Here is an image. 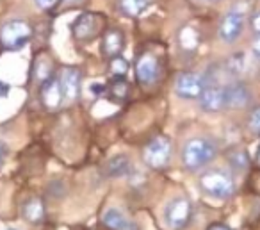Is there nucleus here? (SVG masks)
Returning a JSON list of instances; mask_svg holds the SVG:
<instances>
[{"instance_id": "nucleus-1", "label": "nucleus", "mask_w": 260, "mask_h": 230, "mask_svg": "<svg viewBox=\"0 0 260 230\" xmlns=\"http://www.w3.org/2000/svg\"><path fill=\"white\" fill-rule=\"evenodd\" d=\"M217 155V145L210 137H191L182 148V164L189 171L207 166Z\"/></svg>"}, {"instance_id": "nucleus-2", "label": "nucleus", "mask_w": 260, "mask_h": 230, "mask_svg": "<svg viewBox=\"0 0 260 230\" xmlns=\"http://www.w3.org/2000/svg\"><path fill=\"white\" fill-rule=\"evenodd\" d=\"M198 184L203 193L217 198V200H226L235 191L234 179L230 177V173L223 171V169H209V171L202 173Z\"/></svg>"}, {"instance_id": "nucleus-3", "label": "nucleus", "mask_w": 260, "mask_h": 230, "mask_svg": "<svg viewBox=\"0 0 260 230\" xmlns=\"http://www.w3.org/2000/svg\"><path fill=\"white\" fill-rule=\"evenodd\" d=\"M32 38V27L25 20H9L0 27V45L6 50H20Z\"/></svg>"}, {"instance_id": "nucleus-4", "label": "nucleus", "mask_w": 260, "mask_h": 230, "mask_svg": "<svg viewBox=\"0 0 260 230\" xmlns=\"http://www.w3.org/2000/svg\"><path fill=\"white\" fill-rule=\"evenodd\" d=\"M171 159V141L166 136H155L143 148V161L153 169H164Z\"/></svg>"}, {"instance_id": "nucleus-5", "label": "nucleus", "mask_w": 260, "mask_h": 230, "mask_svg": "<svg viewBox=\"0 0 260 230\" xmlns=\"http://www.w3.org/2000/svg\"><path fill=\"white\" fill-rule=\"evenodd\" d=\"M224 88L216 79L205 75L203 77V90L200 93V107L207 112H219L224 109Z\"/></svg>"}, {"instance_id": "nucleus-6", "label": "nucleus", "mask_w": 260, "mask_h": 230, "mask_svg": "<svg viewBox=\"0 0 260 230\" xmlns=\"http://www.w3.org/2000/svg\"><path fill=\"white\" fill-rule=\"evenodd\" d=\"M244 22L246 20H244V13H242V9L232 8L219 22V29H217L219 40L226 45H234L235 41L241 38L242 29H244Z\"/></svg>"}, {"instance_id": "nucleus-7", "label": "nucleus", "mask_w": 260, "mask_h": 230, "mask_svg": "<svg viewBox=\"0 0 260 230\" xmlns=\"http://www.w3.org/2000/svg\"><path fill=\"white\" fill-rule=\"evenodd\" d=\"M192 205L187 198L178 196L168 204L166 211H164V219H166V225L170 230H180L191 219Z\"/></svg>"}, {"instance_id": "nucleus-8", "label": "nucleus", "mask_w": 260, "mask_h": 230, "mask_svg": "<svg viewBox=\"0 0 260 230\" xmlns=\"http://www.w3.org/2000/svg\"><path fill=\"white\" fill-rule=\"evenodd\" d=\"M102 27H104V16L96 15V13H84L72 25V33L75 40L91 41L100 34Z\"/></svg>"}, {"instance_id": "nucleus-9", "label": "nucleus", "mask_w": 260, "mask_h": 230, "mask_svg": "<svg viewBox=\"0 0 260 230\" xmlns=\"http://www.w3.org/2000/svg\"><path fill=\"white\" fill-rule=\"evenodd\" d=\"M203 90V77L194 72H184L175 80V93L184 100H194L200 98Z\"/></svg>"}, {"instance_id": "nucleus-10", "label": "nucleus", "mask_w": 260, "mask_h": 230, "mask_svg": "<svg viewBox=\"0 0 260 230\" xmlns=\"http://www.w3.org/2000/svg\"><path fill=\"white\" fill-rule=\"evenodd\" d=\"M253 95L244 82H232L224 88V107L241 111L251 105Z\"/></svg>"}, {"instance_id": "nucleus-11", "label": "nucleus", "mask_w": 260, "mask_h": 230, "mask_svg": "<svg viewBox=\"0 0 260 230\" xmlns=\"http://www.w3.org/2000/svg\"><path fill=\"white\" fill-rule=\"evenodd\" d=\"M159 75V61L152 52H145L136 61V77L141 86H152Z\"/></svg>"}, {"instance_id": "nucleus-12", "label": "nucleus", "mask_w": 260, "mask_h": 230, "mask_svg": "<svg viewBox=\"0 0 260 230\" xmlns=\"http://www.w3.org/2000/svg\"><path fill=\"white\" fill-rule=\"evenodd\" d=\"M40 98L41 104L48 109H57L62 104V98H64V91H62L61 80L59 77H48L47 80H43L40 90Z\"/></svg>"}, {"instance_id": "nucleus-13", "label": "nucleus", "mask_w": 260, "mask_h": 230, "mask_svg": "<svg viewBox=\"0 0 260 230\" xmlns=\"http://www.w3.org/2000/svg\"><path fill=\"white\" fill-rule=\"evenodd\" d=\"M61 86H62V91H64V97L68 100H77L80 97V82H82V75L77 68H62L61 72Z\"/></svg>"}, {"instance_id": "nucleus-14", "label": "nucleus", "mask_w": 260, "mask_h": 230, "mask_svg": "<svg viewBox=\"0 0 260 230\" xmlns=\"http://www.w3.org/2000/svg\"><path fill=\"white\" fill-rule=\"evenodd\" d=\"M123 45H125V38H123L121 31L118 29H109L102 38V52L107 58L119 55V52L123 50Z\"/></svg>"}, {"instance_id": "nucleus-15", "label": "nucleus", "mask_w": 260, "mask_h": 230, "mask_svg": "<svg viewBox=\"0 0 260 230\" xmlns=\"http://www.w3.org/2000/svg\"><path fill=\"white\" fill-rule=\"evenodd\" d=\"M22 214L27 221L34 223V225H38V223L43 221L47 211H45V205H43V202H41V198H38V196L29 198V200L25 202V205H23Z\"/></svg>"}, {"instance_id": "nucleus-16", "label": "nucleus", "mask_w": 260, "mask_h": 230, "mask_svg": "<svg viewBox=\"0 0 260 230\" xmlns=\"http://www.w3.org/2000/svg\"><path fill=\"white\" fill-rule=\"evenodd\" d=\"M126 223H128L126 216L116 207L107 209L104 212V216H102V225L107 230H123L126 226Z\"/></svg>"}, {"instance_id": "nucleus-17", "label": "nucleus", "mask_w": 260, "mask_h": 230, "mask_svg": "<svg viewBox=\"0 0 260 230\" xmlns=\"http://www.w3.org/2000/svg\"><path fill=\"white\" fill-rule=\"evenodd\" d=\"M178 43H180V48L185 52H194L198 48L200 43V36L192 27H184L178 34Z\"/></svg>"}, {"instance_id": "nucleus-18", "label": "nucleus", "mask_w": 260, "mask_h": 230, "mask_svg": "<svg viewBox=\"0 0 260 230\" xmlns=\"http://www.w3.org/2000/svg\"><path fill=\"white\" fill-rule=\"evenodd\" d=\"M130 169H132V164H130L126 155H116L107 166V171L111 177H125L130 173Z\"/></svg>"}, {"instance_id": "nucleus-19", "label": "nucleus", "mask_w": 260, "mask_h": 230, "mask_svg": "<svg viewBox=\"0 0 260 230\" xmlns=\"http://www.w3.org/2000/svg\"><path fill=\"white\" fill-rule=\"evenodd\" d=\"M226 68L232 75L241 77L242 73L248 70V58H246L244 52H235V54H232L230 58H228Z\"/></svg>"}, {"instance_id": "nucleus-20", "label": "nucleus", "mask_w": 260, "mask_h": 230, "mask_svg": "<svg viewBox=\"0 0 260 230\" xmlns=\"http://www.w3.org/2000/svg\"><path fill=\"white\" fill-rule=\"evenodd\" d=\"M148 2L146 0H119L118 2V8L119 11L123 13L125 16H139L143 11L146 9Z\"/></svg>"}, {"instance_id": "nucleus-21", "label": "nucleus", "mask_w": 260, "mask_h": 230, "mask_svg": "<svg viewBox=\"0 0 260 230\" xmlns=\"http://www.w3.org/2000/svg\"><path fill=\"white\" fill-rule=\"evenodd\" d=\"M228 162L235 171H246L249 168V159L244 150H234L228 155Z\"/></svg>"}, {"instance_id": "nucleus-22", "label": "nucleus", "mask_w": 260, "mask_h": 230, "mask_svg": "<svg viewBox=\"0 0 260 230\" xmlns=\"http://www.w3.org/2000/svg\"><path fill=\"white\" fill-rule=\"evenodd\" d=\"M111 93L116 100H125L130 95V84L123 77H114V80L111 84Z\"/></svg>"}, {"instance_id": "nucleus-23", "label": "nucleus", "mask_w": 260, "mask_h": 230, "mask_svg": "<svg viewBox=\"0 0 260 230\" xmlns=\"http://www.w3.org/2000/svg\"><path fill=\"white\" fill-rule=\"evenodd\" d=\"M126 68H128V65H126L125 59H121L119 55H116V58L111 59V66H109V70H111V73L114 77H125Z\"/></svg>"}, {"instance_id": "nucleus-24", "label": "nucleus", "mask_w": 260, "mask_h": 230, "mask_svg": "<svg viewBox=\"0 0 260 230\" xmlns=\"http://www.w3.org/2000/svg\"><path fill=\"white\" fill-rule=\"evenodd\" d=\"M248 129L251 130L253 134L260 136V105L253 107L251 112H249V116H248Z\"/></svg>"}, {"instance_id": "nucleus-25", "label": "nucleus", "mask_w": 260, "mask_h": 230, "mask_svg": "<svg viewBox=\"0 0 260 230\" xmlns=\"http://www.w3.org/2000/svg\"><path fill=\"white\" fill-rule=\"evenodd\" d=\"M249 27L255 34H260V11H255L249 16Z\"/></svg>"}, {"instance_id": "nucleus-26", "label": "nucleus", "mask_w": 260, "mask_h": 230, "mask_svg": "<svg viewBox=\"0 0 260 230\" xmlns=\"http://www.w3.org/2000/svg\"><path fill=\"white\" fill-rule=\"evenodd\" d=\"M36 2V6L40 9H43V11H48V9H52L54 6H57L59 0H34Z\"/></svg>"}, {"instance_id": "nucleus-27", "label": "nucleus", "mask_w": 260, "mask_h": 230, "mask_svg": "<svg viewBox=\"0 0 260 230\" xmlns=\"http://www.w3.org/2000/svg\"><path fill=\"white\" fill-rule=\"evenodd\" d=\"M251 52H253V55H255V58L260 61V34H256L255 40H253V43H251Z\"/></svg>"}, {"instance_id": "nucleus-28", "label": "nucleus", "mask_w": 260, "mask_h": 230, "mask_svg": "<svg viewBox=\"0 0 260 230\" xmlns=\"http://www.w3.org/2000/svg\"><path fill=\"white\" fill-rule=\"evenodd\" d=\"M6 157H8V147H6V145L0 141V166L4 164Z\"/></svg>"}, {"instance_id": "nucleus-29", "label": "nucleus", "mask_w": 260, "mask_h": 230, "mask_svg": "<svg viewBox=\"0 0 260 230\" xmlns=\"http://www.w3.org/2000/svg\"><path fill=\"white\" fill-rule=\"evenodd\" d=\"M8 93H9V84L0 80V97H8Z\"/></svg>"}, {"instance_id": "nucleus-30", "label": "nucleus", "mask_w": 260, "mask_h": 230, "mask_svg": "<svg viewBox=\"0 0 260 230\" xmlns=\"http://www.w3.org/2000/svg\"><path fill=\"white\" fill-rule=\"evenodd\" d=\"M209 230H232V228L226 225H221V223H214V225L209 226Z\"/></svg>"}, {"instance_id": "nucleus-31", "label": "nucleus", "mask_w": 260, "mask_h": 230, "mask_svg": "<svg viewBox=\"0 0 260 230\" xmlns=\"http://www.w3.org/2000/svg\"><path fill=\"white\" fill-rule=\"evenodd\" d=\"M86 0H64V4L66 6H80V4H84Z\"/></svg>"}, {"instance_id": "nucleus-32", "label": "nucleus", "mask_w": 260, "mask_h": 230, "mask_svg": "<svg viewBox=\"0 0 260 230\" xmlns=\"http://www.w3.org/2000/svg\"><path fill=\"white\" fill-rule=\"evenodd\" d=\"M123 230H138V226H136L132 221H128V223H126V226H125Z\"/></svg>"}, {"instance_id": "nucleus-33", "label": "nucleus", "mask_w": 260, "mask_h": 230, "mask_svg": "<svg viewBox=\"0 0 260 230\" xmlns=\"http://www.w3.org/2000/svg\"><path fill=\"white\" fill-rule=\"evenodd\" d=\"M256 164L260 166V145H258V150H256Z\"/></svg>"}, {"instance_id": "nucleus-34", "label": "nucleus", "mask_w": 260, "mask_h": 230, "mask_svg": "<svg viewBox=\"0 0 260 230\" xmlns=\"http://www.w3.org/2000/svg\"><path fill=\"white\" fill-rule=\"evenodd\" d=\"M207 2H219V0H207Z\"/></svg>"}]
</instances>
